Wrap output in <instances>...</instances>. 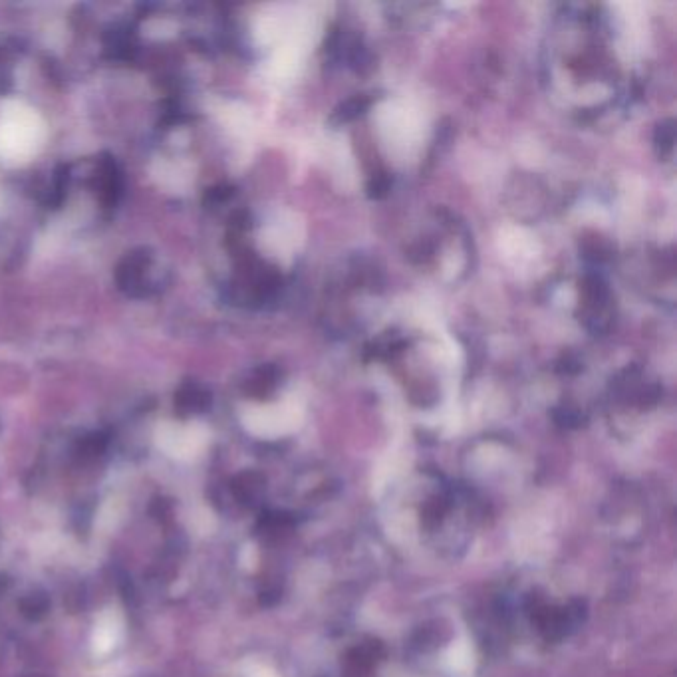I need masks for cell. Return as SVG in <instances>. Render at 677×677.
Masks as SVG:
<instances>
[{
	"label": "cell",
	"mask_w": 677,
	"mask_h": 677,
	"mask_svg": "<svg viewBox=\"0 0 677 677\" xmlns=\"http://www.w3.org/2000/svg\"><path fill=\"white\" fill-rule=\"evenodd\" d=\"M147 269H149V255H145V251L132 253L130 257H126V261L118 269V274H116L118 284L130 294H143Z\"/></svg>",
	"instance_id": "1"
},
{
	"label": "cell",
	"mask_w": 677,
	"mask_h": 677,
	"mask_svg": "<svg viewBox=\"0 0 677 677\" xmlns=\"http://www.w3.org/2000/svg\"><path fill=\"white\" fill-rule=\"evenodd\" d=\"M211 402V396L197 384H187L183 386L177 396H175V407L183 413V415H189V413H197V411H203L205 407L209 406Z\"/></svg>",
	"instance_id": "2"
},
{
	"label": "cell",
	"mask_w": 677,
	"mask_h": 677,
	"mask_svg": "<svg viewBox=\"0 0 677 677\" xmlns=\"http://www.w3.org/2000/svg\"><path fill=\"white\" fill-rule=\"evenodd\" d=\"M370 104H372V100L366 98V96L350 98V100H346L344 104H340V106L334 110L330 122H332V124H346V122H352V120L360 118V116L370 108Z\"/></svg>",
	"instance_id": "3"
},
{
	"label": "cell",
	"mask_w": 677,
	"mask_h": 677,
	"mask_svg": "<svg viewBox=\"0 0 677 677\" xmlns=\"http://www.w3.org/2000/svg\"><path fill=\"white\" fill-rule=\"evenodd\" d=\"M276 382H278V370L272 368V366H265V368H261V370L255 374V378L251 380L249 392H251L255 398H265V396H269L272 390H274Z\"/></svg>",
	"instance_id": "4"
},
{
	"label": "cell",
	"mask_w": 677,
	"mask_h": 677,
	"mask_svg": "<svg viewBox=\"0 0 677 677\" xmlns=\"http://www.w3.org/2000/svg\"><path fill=\"white\" fill-rule=\"evenodd\" d=\"M584 257L592 259V261H606L612 255V245L608 243V239L594 235L592 239H584Z\"/></svg>",
	"instance_id": "5"
},
{
	"label": "cell",
	"mask_w": 677,
	"mask_h": 677,
	"mask_svg": "<svg viewBox=\"0 0 677 677\" xmlns=\"http://www.w3.org/2000/svg\"><path fill=\"white\" fill-rule=\"evenodd\" d=\"M654 141H656V147H658L660 155H666V153H670L674 149V141H676V124H674V120H668V122L658 126Z\"/></svg>",
	"instance_id": "6"
},
{
	"label": "cell",
	"mask_w": 677,
	"mask_h": 677,
	"mask_svg": "<svg viewBox=\"0 0 677 677\" xmlns=\"http://www.w3.org/2000/svg\"><path fill=\"white\" fill-rule=\"evenodd\" d=\"M390 189H392V179H390V175H386V173L374 175V177L370 179V183H368V195H370L372 199H382V197H386Z\"/></svg>",
	"instance_id": "7"
},
{
	"label": "cell",
	"mask_w": 677,
	"mask_h": 677,
	"mask_svg": "<svg viewBox=\"0 0 677 677\" xmlns=\"http://www.w3.org/2000/svg\"><path fill=\"white\" fill-rule=\"evenodd\" d=\"M554 419L564 427H576L580 423V413L570 407H560L554 411Z\"/></svg>",
	"instance_id": "8"
}]
</instances>
